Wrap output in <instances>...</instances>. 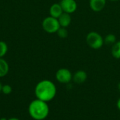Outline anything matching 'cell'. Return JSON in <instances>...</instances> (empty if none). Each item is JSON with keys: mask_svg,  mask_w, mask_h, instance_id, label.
Masks as SVG:
<instances>
[{"mask_svg": "<svg viewBox=\"0 0 120 120\" xmlns=\"http://www.w3.org/2000/svg\"><path fill=\"white\" fill-rule=\"evenodd\" d=\"M57 89L55 84L49 79L39 82L34 88V94L37 99L46 103L51 101L56 96Z\"/></svg>", "mask_w": 120, "mask_h": 120, "instance_id": "6da1fadb", "label": "cell"}, {"mask_svg": "<svg viewBox=\"0 0 120 120\" xmlns=\"http://www.w3.org/2000/svg\"><path fill=\"white\" fill-rule=\"evenodd\" d=\"M28 113L33 120H44L49 116V106L46 102L37 98L29 104Z\"/></svg>", "mask_w": 120, "mask_h": 120, "instance_id": "7a4b0ae2", "label": "cell"}, {"mask_svg": "<svg viewBox=\"0 0 120 120\" xmlns=\"http://www.w3.org/2000/svg\"><path fill=\"white\" fill-rule=\"evenodd\" d=\"M86 41L88 46L93 49H101L104 44V39L97 32H90L86 37Z\"/></svg>", "mask_w": 120, "mask_h": 120, "instance_id": "3957f363", "label": "cell"}, {"mask_svg": "<svg viewBox=\"0 0 120 120\" xmlns=\"http://www.w3.org/2000/svg\"><path fill=\"white\" fill-rule=\"evenodd\" d=\"M42 27L45 32L49 34L57 32L60 27L58 20L51 16L46 17L42 21Z\"/></svg>", "mask_w": 120, "mask_h": 120, "instance_id": "277c9868", "label": "cell"}, {"mask_svg": "<svg viewBox=\"0 0 120 120\" xmlns=\"http://www.w3.org/2000/svg\"><path fill=\"white\" fill-rule=\"evenodd\" d=\"M56 80L61 84H68L72 80V74L67 68H60L56 73Z\"/></svg>", "mask_w": 120, "mask_h": 120, "instance_id": "5b68a950", "label": "cell"}, {"mask_svg": "<svg viewBox=\"0 0 120 120\" xmlns=\"http://www.w3.org/2000/svg\"><path fill=\"white\" fill-rule=\"evenodd\" d=\"M64 13H73L77 8V4L75 0H61L59 3Z\"/></svg>", "mask_w": 120, "mask_h": 120, "instance_id": "8992f818", "label": "cell"}, {"mask_svg": "<svg viewBox=\"0 0 120 120\" xmlns=\"http://www.w3.org/2000/svg\"><path fill=\"white\" fill-rule=\"evenodd\" d=\"M106 0H89V6L94 12L101 11L105 6Z\"/></svg>", "mask_w": 120, "mask_h": 120, "instance_id": "52a82bcc", "label": "cell"}, {"mask_svg": "<svg viewBox=\"0 0 120 120\" xmlns=\"http://www.w3.org/2000/svg\"><path fill=\"white\" fill-rule=\"evenodd\" d=\"M87 79V74L84 70H78L72 75V80L77 84H83Z\"/></svg>", "mask_w": 120, "mask_h": 120, "instance_id": "ba28073f", "label": "cell"}, {"mask_svg": "<svg viewBox=\"0 0 120 120\" xmlns=\"http://www.w3.org/2000/svg\"><path fill=\"white\" fill-rule=\"evenodd\" d=\"M63 13V11L60 4H57V3L53 4L50 7L49 13H50V16L51 17H53L58 19Z\"/></svg>", "mask_w": 120, "mask_h": 120, "instance_id": "9c48e42d", "label": "cell"}, {"mask_svg": "<svg viewBox=\"0 0 120 120\" xmlns=\"http://www.w3.org/2000/svg\"><path fill=\"white\" fill-rule=\"evenodd\" d=\"M60 26L63 27H68L72 21V18L70 16V14L67 13H63L58 18Z\"/></svg>", "mask_w": 120, "mask_h": 120, "instance_id": "30bf717a", "label": "cell"}, {"mask_svg": "<svg viewBox=\"0 0 120 120\" xmlns=\"http://www.w3.org/2000/svg\"><path fill=\"white\" fill-rule=\"evenodd\" d=\"M9 71V65L6 60L0 58V77H5Z\"/></svg>", "mask_w": 120, "mask_h": 120, "instance_id": "8fae6325", "label": "cell"}, {"mask_svg": "<svg viewBox=\"0 0 120 120\" xmlns=\"http://www.w3.org/2000/svg\"><path fill=\"white\" fill-rule=\"evenodd\" d=\"M111 54L113 58L116 59H120V41H116L111 49Z\"/></svg>", "mask_w": 120, "mask_h": 120, "instance_id": "7c38bea8", "label": "cell"}, {"mask_svg": "<svg viewBox=\"0 0 120 120\" xmlns=\"http://www.w3.org/2000/svg\"><path fill=\"white\" fill-rule=\"evenodd\" d=\"M117 41L116 36L113 34H108L104 38V44L107 46H112Z\"/></svg>", "mask_w": 120, "mask_h": 120, "instance_id": "4fadbf2b", "label": "cell"}, {"mask_svg": "<svg viewBox=\"0 0 120 120\" xmlns=\"http://www.w3.org/2000/svg\"><path fill=\"white\" fill-rule=\"evenodd\" d=\"M8 51V46L6 43L0 41V58H3Z\"/></svg>", "mask_w": 120, "mask_h": 120, "instance_id": "5bb4252c", "label": "cell"}, {"mask_svg": "<svg viewBox=\"0 0 120 120\" xmlns=\"http://www.w3.org/2000/svg\"><path fill=\"white\" fill-rule=\"evenodd\" d=\"M56 33H57L58 36L60 38H62V39H65V38H66L68 36V31L67 30L66 27H60L58 29V30L57 31Z\"/></svg>", "mask_w": 120, "mask_h": 120, "instance_id": "9a60e30c", "label": "cell"}, {"mask_svg": "<svg viewBox=\"0 0 120 120\" xmlns=\"http://www.w3.org/2000/svg\"><path fill=\"white\" fill-rule=\"evenodd\" d=\"M1 92L5 95H9L12 92V87L9 84H4L2 86Z\"/></svg>", "mask_w": 120, "mask_h": 120, "instance_id": "2e32d148", "label": "cell"}, {"mask_svg": "<svg viewBox=\"0 0 120 120\" xmlns=\"http://www.w3.org/2000/svg\"><path fill=\"white\" fill-rule=\"evenodd\" d=\"M117 107L118 110L120 111V98L118 99V101L117 102Z\"/></svg>", "mask_w": 120, "mask_h": 120, "instance_id": "e0dca14e", "label": "cell"}, {"mask_svg": "<svg viewBox=\"0 0 120 120\" xmlns=\"http://www.w3.org/2000/svg\"><path fill=\"white\" fill-rule=\"evenodd\" d=\"M8 120H20V119L17 118V117H11V118H9L8 119Z\"/></svg>", "mask_w": 120, "mask_h": 120, "instance_id": "ac0fdd59", "label": "cell"}, {"mask_svg": "<svg viewBox=\"0 0 120 120\" xmlns=\"http://www.w3.org/2000/svg\"><path fill=\"white\" fill-rule=\"evenodd\" d=\"M117 88H118V90H119V91H120V82H119V84H118Z\"/></svg>", "mask_w": 120, "mask_h": 120, "instance_id": "d6986e66", "label": "cell"}, {"mask_svg": "<svg viewBox=\"0 0 120 120\" xmlns=\"http://www.w3.org/2000/svg\"><path fill=\"white\" fill-rule=\"evenodd\" d=\"M0 120H8V119H6L5 117H1V118H0Z\"/></svg>", "mask_w": 120, "mask_h": 120, "instance_id": "ffe728a7", "label": "cell"}, {"mask_svg": "<svg viewBox=\"0 0 120 120\" xmlns=\"http://www.w3.org/2000/svg\"><path fill=\"white\" fill-rule=\"evenodd\" d=\"M2 86H3V85H2V84H1L0 83V92H1V89H2Z\"/></svg>", "mask_w": 120, "mask_h": 120, "instance_id": "44dd1931", "label": "cell"}, {"mask_svg": "<svg viewBox=\"0 0 120 120\" xmlns=\"http://www.w3.org/2000/svg\"><path fill=\"white\" fill-rule=\"evenodd\" d=\"M111 1H119V0H110Z\"/></svg>", "mask_w": 120, "mask_h": 120, "instance_id": "7402d4cb", "label": "cell"}]
</instances>
